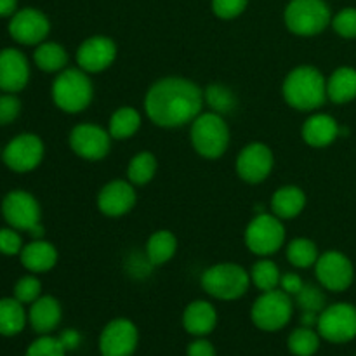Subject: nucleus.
<instances>
[{"label":"nucleus","mask_w":356,"mask_h":356,"mask_svg":"<svg viewBox=\"0 0 356 356\" xmlns=\"http://www.w3.org/2000/svg\"><path fill=\"white\" fill-rule=\"evenodd\" d=\"M205 104L204 90L193 80L165 76L153 83L145 97V111L149 120L163 129L191 124Z\"/></svg>","instance_id":"nucleus-1"},{"label":"nucleus","mask_w":356,"mask_h":356,"mask_svg":"<svg viewBox=\"0 0 356 356\" xmlns=\"http://www.w3.org/2000/svg\"><path fill=\"white\" fill-rule=\"evenodd\" d=\"M285 103L298 111H315L325 104L327 79L312 65L296 66L282 86Z\"/></svg>","instance_id":"nucleus-2"},{"label":"nucleus","mask_w":356,"mask_h":356,"mask_svg":"<svg viewBox=\"0 0 356 356\" xmlns=\"http://www.w3.org/2000/svg\"><path fill=\"white\" fill-rule=\"evenodd\" d=\"M94 99V86L82 68H65L52 83V101L65 113H80Z\"/></svg>","instance_id":"nucleus-3"},{"label":"nucleus","mask_w":356,"mask_h":356,"mask_svg":"<svg viewBox=\"0 0 356 356\" xmlns=\"http://www.w3.org/2000/svg\"><path fill=\"white\" fill-rule=\"evenodd\" d=\"M190 139L193 149L207 160H216L226 153L229 146V129L222 115L216 111H202L191 122Z\"/></svg>","instance_id":"nucleus-4"},{"label":"nucleus","mask_w":356,"mask_h":356,"mask_svg":"<svg viewBox=\"0 0 356 356\" xmlns=\"http://www.w3.org/2000/svg\"><path fill=\"white\" fill-rule=\"evenodd\" d=\"M202 289L219 301L240 299L250 285V273L235 263H219L204 271L200 278Z\"/></svg>","instance_id":"nucleus-5"},{"label":"nucleus","mask_w":356,"mask_h":356,"mask_svg":"<svg viewBox=\"0 0 356 356\" xmlns=\"http://www.w3.org/2000/svg\"><path fill=\"white\" fill-rule=\"evenodd\" d=\"M285 26L299 37H315L332 23L325 0H291L285 7Z\"/></svg>","instance_id":"nucleus-6"},{"label":"nucleus","mask_w":356,"mask_h":356,"mask_svg":"<svg viewBox=\"0 0 356 356\" xmlns=\"http://www.w3.org/2000/svg\"><path fill=\"white\" fill-rule=\"evenodd\" d=\"M294 313V301L292 296L282 289L261 292L259 298L254 301L250 309V318L257 329L264 332H277L287 327Z\"/></svg>","instance_id":"nucleus-7"},{"label":"nucleus","mask_w":356,"mask_h":356,"mask_svg":"<svg viewBox=\"0 0 356 356\" xmlns=\"http://www.w3.org/2000/svg\"><path fill=\"white\" fill-rule=\"evenodd\" d=\"M247 249L261 257L278 252L285 243V226L275 214H257L243 233Z\"/></svg>","instance_id":"nucleus-8"},{"label":"nucleus","mask_w":356,"mask_h":356,"mask_svg":"<svg viewBox=\"0 0 356 356\" xmlns=\"http://www.w3.org/2000/svg\"><path fill=\"white\" fill-rule=\"evenodd\" d=\"M318 334L334 344L350 343L356 337V308L348 302L325 306L318 316Z\"/></svg>","instance_id":"nucleus-9"},{"label":"nucleus","mask_w":356,"mask_h":356,"mask_svg":"<svg viewBox=\"0 0 356 356\" xmlns=\"http://www.w3.org/2000/svg\"><path fill=\"white\" fill-rule=\"evenodd\" d=\"M315 275L318 284L330 292H344L351 287L355 278V268L350 257L337 250H329L318 257L315 264Z\"/></svg>","instance_id":"nucleus-10"},{"label":"nucleus","mask_w":356,"mask_h":356,"mask_svg":"<svg viewBox=\"0 0 356 356\" xmlns=\"http://www.w3.org/2000/svg\"><path fill=\"white\" fill-rule=\"evenodd\" d=\"M111 136L94 124H79L70 132V148L76 156L90 162L106 159L111 149Z\"/></svg>","instance_id":"nucleus-11"},{"label":"nucleus","mask_w":356,"mask_h":356,"mask_svg":"<svg viewBox=\"0 0 356 356\" xmlns=\"http://www.w3.org/2000/svg\"><path fill=\"white\" fill-rule=\"evenodd\" d=\"M275 165V155L264 143H250L243 146L236 159V174L249 184H259L268 179Z\"/></svg>","instance_id":"nucleus-12"},{"label":"nucleus","mask_w":356,"mask_h":356,"mask_svg":"<svg viewBox=\"0 0 356 356\" xmlns=\"http://www.w3.org/2000/svg\"><path fill=\"white\" fill-rule=\"evenodd\" d=\"M2 214L10 228L17 232H30L33 226L40 225L42 212L33 195L23 190H14L3 198Z\"/></svg>","instance_id":"nucleus-13"},{"label":"nucleus","mask_w":356,"mask_h":356,"mask_svg":"<svg viewBox=\"0 0 356 356\" xmlns=\"http://www.w3.org/2000/svg\"><path fill=\"white\" fill-rule=\"evenodd\" d=\"M44 143L35 134H19L3 149V163L14 172H30L44 159Z\"/></svg>","instance_id":"nucleus-14"},{"label":"nucleus","mask_w":356,"mask_h":356,"mask_svg":"<svg viewBox=\"0 0 356 356\" xmlns=\"http://www.w3.org/2000/svg\"><path fill=\"white\" fill-rule=\"evenodd\" d=\"M139 343L138 327L127 318H115L99 337L101 356H132Z\"/></svg>","instance_id":"nucleus-15"},{"label":"nucleus","mask_w":356,"mask_h":356,"mask_svg":"<svg viewBox=\"0 0 356 356\" xmlns=\"http://www.w3.org/2000/svg\"><path fill=\"white\" fill-rule=\"evenodd\" d=\"M117 59V44L110 37L94 35L86 38L76 49V65L87 73H101Z\"/></svg>","instance_id":"nucleus-16"},{"label":"nucleus","mask_w":356,"mask_h":356,"mask_svg":"<svg viewBox=\"0 0 356 356\" xmlns=\"http://www.w3.org/2000/svg\"><path fill=\"white\" fill-rule=\"evenodd\" d=\"M51 23L47 16L37 9H21L13 14L9 23V33L16 42L23 45H38L47 38Z\"/></svg>","instance_id":"nucleus-17"},{"label":"nucleus","mask_w":356,"mask_h":356,"mask_svg":"<svg viewBox=\"0 0 356 356\" xmlns=\"http://www.w3.org/2000/svg\"><path fill=\"white\" fill-rule=\"evenodd\" d=\"M138 195L131 181L115 179L104 184L97 195V209L106 218H122L134 209Z\"/></svg>","instance_id":"nucleus-18"},{"label":"nucleus","mask_w":356,"mask_h":356,"mask_svg":"<svg viewBox=\"0 0 356 356\" xmlns=\"http://www.w3.org/2000/svg\"><path fill=\"white\" fill-rule=\"evenodd\" d=\"M30 80V65L23 52L17 49L0 51V89L3 92H19Z\"/></svg>","instance_id":"nucleus-19"},{"label":"nucleus","mask_w":356,"mask_h":356,"mask_svg":"<svg viewBox=\"0 0 356 356\" xmlns=\"http://www.w3.org/2000/svg\"><path fill=\"white\" fill-rule=\"evenodd\" d=\"M339 124L332 115L315 113L305 122L301 136L305 143L312 148H327L339 138Z\"/></svg>","instance_id":"nucleus-20"},{"label":"nucleus","mask_w":356,"mask_h":356,"mask_svg":"<svg viewBox=\"0 0 356 356\" xmlns=\"http://www.w3.org/2000/svg\"><path fill=\"white\" fill-rule=\"evenodd\" d=\"M218 325V312L211 302L198 299L190 302L183 313V327L188 334L197 337L209 336Z\"/></svg>","instance_id":"nucleus-21"},{"label":"nucleus","mask_w":356,"mask_h":356,"mask_svg":"<svg viewBox=\"0 0 356 356\" xmlns=\"http://www.w3.org/2000/svg\"><path fill=\"white\" fill-rule=\"evenodd\" d=\"M61 316L63 312L58 299L52 298V296H40L37 301L31 302L28 318H30V323L35 332L47 336L59 325Z\"/></svg>","instance_id":"nucleus-22"},{"label":"nucleus","mask_w":356,"mask_h":356,"mask_svg":"<svg viewBox=\"0 0 356 356\" xmlns=\"http://www.w3.org/2000/svg\"><path fill=\"white\" fill-rule=\"evenodd\" d=\"M271 214L277 216L282 221L296 219L306 207V193L299 186L287 184L278 188L270 202Z\"/></svg>","instance_id":"nucleus-23"},{"label":"nucleus","mask_w":356,"mask_h":356,"mask_svg":"<svg viewBox=\"0 0 356 356\" xmlns=\"http://www.w3.org/2000/svg\"><path fill=\"white\" fill-rule=\"evenodd\" d=\"M21 264L31 273H45L51 271L58 263V250L51 242L33 240L21 250Z\"/></svg>","instance_id":"nucleus-24"},{"label":"nucleus","mask_w":356,"mask_h":356,"mask_svg":"<svg viewBox=\"0 0 356 356\" xmlns=\"http://www.w3.org/2000/svg\"><path fill=\"white\" fill-rule=\"evenodd\" d=\"M327 97L336 104H346L356 97V70L341 66L327 79Z\"/></svg>","instance_id":"nucleus-25"},{"label":"nucleus","mask_w":356,"mask_h":356,"mask_svg":"<svg viewBox=\"0 0 356 356\" xmlns=\"http://www.w3.org/2000/svg\"><path fill=\"white\" fill-rule=\"evenodd\" d=\"M177 250V238L172 232L169 229H159V232L152 233L148 240H146V259L153 264V266H163L169 263Z\"/></svg>","instance_id":"nucleus-26"},{"label":"nucleus","mask_w":356,"mask_h":356,"mask_svg":"<svg viewBox=\"0 0 356 356\" xmlns=\"http://www.w3.org/2000/svg\"><path fill=\"white\" fill-rule=\"evenodd\" d=\"M26 325V313L23 302L16 298L0 299V336H16Z\"/></svg>","instance_id":"nucleus-27"},{"label":"nucleus","mask_w":356,"mask_h":356,"mask_svg":"<svg viewBox=\"0 0 356 356\" xmlns=\"http://www.w3.org/2000/svg\"><path fill=\"white\" fill-rule=\"evenodd\" d=\"M35 65L47 73H59L68 65V52L56 42H42L33 52Z\"/></svg>","instance_id":"nucleus-28"},{"label":"nucleus","mask_w":356,"mask_h":356,"mask_svg":"<svg viewBox=\"0 0 356 356\" xmlns=\"http://www.w3.org/2000/svg\"><path fill=\"white\" fill-rule=\"evenodd\" d=\"M141 127V113L132 106H122L111 115L108 132L113 139H129Z\"/></svg>","instance_id":"nucleus-29"},{"label":"nucleus","mask_w":356,"mask_h":356,"mask_svg":"<svg viewBox=\"0 0 356 356\" xmlns=\"http://www.w3.org/2000/svg\"><path fill=\"white\" fill-rule=\"evenodd\" d=\"M156 159L153 153L149 152H141L138 155H134L129 162L127 167V179L131 181L134 186H145L149 181L155 177L156 174Z\"/></svg>","instance_id":"nucleus-30"},{"label":"nucleus","mask_w":356,"mask_h":356,"mask_svg":"<svg viewBox=\"0 0 356 356\" xmlns=\"http://www.w3.org/2000/svg\"><path fill=\"white\" fill-rule=\"evenodd\" d=\"M287 259L296 268H312L318 261V247L309 238H294L287 245Z\"/></svg>","instance_id":"nucleus-31"},{"label":"nucleus","mask_w":356,"mask_h":356,"mask_svg":"<svg viewBox=\"0 0 356 356\" xmlns=\"http://www.w3.org/2000/svg\"><path fill=\"white\" fill-rule=\"evenodd\" d=\"M280 268L277 266V263L270 259H261L250 270V284H254V287L261 292L273 291L278 289L280 285Z\"/></svg>","instance_id":"nucleus-32"},{"label":"nucleus","mask_w":356,"mask_h":356,"mask_svg":"<svg viewBox=\"0 0 356 356\" xmlns=\"http://www.w3.org/2000/svg\"><path fill=\"white\" fill-rule=\"evenodd\" d=\"M287 346L294 356H313L320 348V334L312 327H299L289 336Z\"/></svg>","instance_id":"nucleus-33"},{"label":"nucleus","mask_w":356,"mask_h":356,"mask_svg":"<svg viewBox=\"0 0 356 356\" xmlns=\"http://www.w3.org/2000/svg\"><path fill=\"white\" fill-rule=\"evenodd\" d=\"M205 103L211 106L212 111L219 115H226L236 108V96L229 87L221 86V83H211L204 90Z\"/></svg>","instance_id":"nucleus-34"},{"label":"nucleus","mask_w":356,"mask_h":356,"mask_svg":"<svg viewBox=\"0 0 356 356\" xmlns=\"http://www.w3.org/2000/svg\"><path fill=\"white\" fill-rule=\"evenodd\" d=\"M296 306L301 312H313V313H322L325 309L327 298L322 292L318 285L305 284V287L299 291V294L294 296Z\"/></svg>","instance_id":"nucleus-35"},{"label":"nucleus","mask_w":356,"mask_h":356,"mask_svg":"<svg viewBox=\"0 0 356 356\" xmlns=\"http://www.w3.org/2000/svg\"><path fill=\"white\" fill-rule=\"evenodd\" d=\"M24 356H66V350L58 337L42 336L30 344Z\"/></svg>","instance_id":"nucleus-36"},{"label":"nucleus","mask_w":356,"mask_h":356,"mask_svg":"<svg viewBox=\"0 0 356 356\" xmlns=\"http://www.w3.org/2000/svg\"><path fill=\"white\" fill-rule=\"evenodd\" d=\"M42 284L37 277H23L14 287V298L23 305H31L40 298Z\"/></svg>","instance_id":"nucleus-37"},{"label":"nucleus","mask_w":356,"mask_h":356,"mask_svg":"<svg viewBox=\"0 0 356 356\" xmlns=\"http://www.w3.org/2000/svg\"><path fill=\"white\" fill-rule=\"evenodd\" d=\"M332 28L337 35L343 38H356V9L348 7V9L339 10L332 17Z\"/></svg>","instance_id":"nucleus-38"},{"label":"nucleus","mask_w":356,"mask_h":356,"mask_svg":"<svg viewBox=\"0 0 356 356\" xmlns=\"http://www.w3.org/2000/svg\"><path fill=\"white\" fill-rule=\"evenodd\" d=\"M249 0H212V10L221 19H235L245 10Z\"/></svg>","instance_id":"nucleus-39"},{"label":"nucleus","mask_w":356,"mask_h":356,"mask_svg":"<svg viewBox=\"0 0 356 356\" xmlns=\"http://www.w3.org/2000/svg\"><path fill=\"white\" fill-rule=\"evenodd\" d=\"M23 250V240L14 228L0 229V254L3 256H16Z\"/></svg>","instance_id":"nucleus-40"},{"label":"nucleus","mask_w":356,"mask_h":356,"mask_svg":"<svg viewBox=\"0 0 356 356\" xmlns=\"http://www.w3.org/2000/svg\"><path fill=\"white\" fill-rule=\"evenodd\" d=\"M21 111V101L13 94L0 96V125H7L17 118Z\"/></svg>","instance_id":"nucleus-41"},{"label":"nucleus","mask_w":356,"mask_h":356,"mask_svg":"<svg viewBox=\"0 0 356 356\" xmlns=\"http://www.w3.org/2000/svg\"><path fill=\"white\" fill-rule=\"evenodd\" d=\"M278 287L284 292H287L289 296L299 294L302 287H305V280L299 277L298 273H284L280 278V285Z\"/></svg>","instance_id":"nucleus-42"},{"label":"nucleus","mask_w":356,"mask_h":356,"mask_svg":"<svg viewBox=\"0 0 356 356\" xmlns=\"http://www.w3.org/2000/svg\"><path fill=\"white\" fill-rule=\"evenodd\" d=\"M186 356H216V350L207 339H197L188 346Z\"/></svg>","instance_id":"nucleus-43"},{"label":"nucleus","mask_w":356,"mask_h":356,"mask_svg":"<svg viewBox=\"0 0 356 356\" xmlns=\"http://www.w3.org/2000/svg\"><path fill=\"white\" fill-rule=\"evenodd\" d=\"M58 339L61 341V344L65 346L66 351H72V350H75V348H79L82 337H80V334L76 332L75 329H68V330H65V332H63Z\"/></svg>","instance_id":"nucleus-44"},{"label":"nucleus","mask_w":356,"mask_h":356,"mask_svg":"<svg viewBox=\"0 0 356 356\" xmlns=\"http://www.w3.org/2000/svg\"><path fill=\"white\" fill-rule=\"evenodd\" d=\"M17 0H0V16H13L16 13Z\"/></svg>","instance_id":"nucleus-45"},{"label":"nucleus","mask_w":356,"mask_h":356,"mask_svg":"<svg viewBox=\"0 0 356 356\" xmlns=\"http://www.w3.org/2000/svg\"><path fill=\"white\" fill-rule=\"evenodd\" d=\"M318 316L320 313H313V312H302L301 315V323L302 327H316V323H318Z\"/></svg>","instance_id":"nucleus-46"}]
</instances>
